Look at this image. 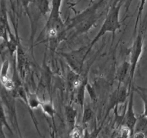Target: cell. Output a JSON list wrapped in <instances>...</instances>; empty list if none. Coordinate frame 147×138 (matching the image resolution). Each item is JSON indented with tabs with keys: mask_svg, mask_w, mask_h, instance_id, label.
Instances as JSON below:
<instances>
[{
	"mask_svg": "<svg viewBox=\"0 0 147 138\" xmlns=\"http://www.w3.org/2000/svg\"><path fill=\"white\" fill-rule=\"evenodd\" d=\"M62 2L63 0H51L50 12L43 30L47 41H50L51 46L55 47L64 40L67 31L66 24L61 17Z\"/></svg>",
	"mask_w": 147,
	"mask_h": 138,
	"instance_id": "6da1fadb",
	"label": "cell"
},
{
	"mask_svg": "<svg viewBox=\"0 0 147 138\" xmlns=\"http://www.w3.org/2000/svg\"><path fill=\"white\" fill-rule=\"evenodd\" d=\"M122 4H123V0H116L111 6L100 30L88 45V48L86 52V57L90 53V50L93 48L94 45L106 32H111L113 34V40H114L116 31L121 27V22L119 19V15H120V10Z\"/></svg>",
	"mask_w": 147,
	"mask_h": 138,
	"instance_id": "7a4b0ae2",
	"label": "cell"
},
{
	"mask_svg": "<svg viewBox=\"0 0 147 138\" xmlns=\"http://www.w3.org/2000/svg\"><path fill=\"white\" fill-rule=\"evenodd\" d=\"M145 29L141 27L139 29V32L136 37V40L134 42L131 47L130 49V73H129V89L132 87L131 84L133 82L135 70H136V66L140 59L141 55L143 52V43H144V33Z\"/></svg>",
	"mask_w": 147,
	"mask_h": 138,
	"instance_id": "3957f363",
	"label": "cell"
},
{
	"mask_svg": "<svg viewBox=\"0 0 147 138\" xmlns=\"http://www.w3.org/2000/svg\"><path fill=\"white\" fill-rule=\"evenodd\" d=\"M134 87L132 86L130 89L129 93V99L128 102L127 109L125 111V116H123V122L124 125L130 129L132 133V136L134 134L135 126L137 122L138 118L134 111Z\"/></svg>",
	"mask_w": 147,
	"mask_h": 138,
	"instance_id": "277c9868",
	"label": "cell"
},
{
	"mask_svg": "<svg viewBox=\"0 0 147 138\" xmlns=\"http://www.w3.org/2000/svg\"><path fill=\"white\" fill-rule=\"evenodd\" d=\"M0 24L2 25L8 32L10 40H15L18 36H14L11 31L9 23L8 21V14L6 6V0H0Z\"/></svg>",
	"mask_w": 147,
	"mask_h": 138,
	"instance_id": "5b68a950",
	"label": "cell"
},
{
	"mask_svg": "<svg viewBox=\"0 0 147 138\" xmlns=\"http://www.w3.org/2000/svg\"><path fill=\"white\" fill-rule=\"evenodd\" d=\"M32 4L37 7L39 12L44 17L49 14L51 8V1L50 0H32Z\"/></svg>",
	"mask_w": 147,
	"mask_h": 138,
	"instance_id": "8992f818",
	"label": "cell"
},
{
	"mask_svg": "<svg viewBox=\"0 0 147 138\" xmlns=\"http://www.w3.org/2000/svg\"><path fill=\"white\" fill-rule=\"evenodd\" d=\"M130 68L131 66L129 61H124L121 65L119 68L118 69L117 77L118 80H119V86H120L121 83L122 82L124 81L126 76H127L128 74L129 75V73H130Z\"/></svg>",
	"mask_w": 147,
	"mask_h": 138,
	"instance_id": "52a82bcc",
	"label": "cell"
},
{
	"mask_svg": "<svg viewBox=\"0 0 147 138\" xmlns=\"http://www.w3.org/2000/svg\"><path fill=\"white\" fill-rule=\"evenodd\" d=\"M65 116L70 129H73L75 126V123H76L77 111L71 106H65Z\"/></svg>",
	"mask_w": 147,
	"mask_h": 138,
	"instance_id": "ba28073f",
	"label": "cell"
},
{
	"mask_svg": "<svg viewBox=\"0 0 147 138\" xmlns=\"http://www.w3.org/2000/svg\"><path fill=\"white\" fill-rule=\"evenodd\" d=\"M27 103L29 107L31 109H37L41 104V101L39 99L37 95L35 93H30V91L27 92Z\"/></svg>",
	"mask_w": 147,
	"mask_h": 138,
	"instance_id": "9c48e42d",
	"label": "cell"
},
{
	"mask_svg": "<svg viewBox=\"0 0 147 138\" xmlns=\"http://www.w3.org/2000/svg\"><path fill=\"white\" fill-rule=\"evenodd\" d=\"M84 80L82 81L81 83H79L78 85V91L77 93V96H76V99L79 104L81 106V109H84V100H85V91H86V82Z\"/></svg>",
	"mask_w": 147,
	"mask_h": 138,
	"instance_id": "30bf717a",
	"label": "cell"
},
{
	"mask_svg": "<svg viewBox=\"0 0 147 138\" xmlns=\"http://www.w3.org/2000/svg\"><path fill=\"white\" fill-rule=\"evenodd\" d=\"M40 107L42 109L43 112L49 116H53L55 114V109L53 107V103L51 101L45 102L41 101Z\"/></svg>",
	"mask_w": 147,
	"mask_h": 138,
	"instance_id": "8fae6325",
	"label": "cell"
},
{
	"mask_svg": "<svg viewBox=\"0 0 147 138\" xmlns=\"http://www.w3.org/2000/svg\"><path fill=\"white\" fill-rule=\"evenodd\" d=\"M9 68V60H4L0 70V81L8 78Z\"/></svg>",
	"mask_w": 147,
	"mask_h": 138,
	"instance_id": "7c38bea8",
	"label": "cell"
},
{
	"mask_svg": "<svg viewBox=\"0 0 147 138\" xmlns=\"http://www.w3.org/2000/svg\"><path fill=\"white\" fill-rule=\"evenodd\" d=\"M132 137V133L130 129L126 125H123L121 127L117 136L115 138H131Z\"/></svg>",
	"mask_w": 147,
	"mask_h": 138,
	"instance_id": "4fadbf2b",
	"label": "cell"
},
{
	"mask_svg": "<svg viewBox=\"0 0 147 138\" xmlns=\"http://www.w3.org/2000/svg\"><path fill=\"white\" fill-rule=\"evenodd\" d=\"M93 116V112L89 107H86L83 109V124H86L88 122H90Z\"/></svg>",
	"mask_w": 147,
	"mask_h": 138,
	"instance_id": "5bb4252c",
	"label": "cell"
},
{
	"mask_svg": "<svg viewBox=\"0 0 147 138\" xmlns=\"http://www.w3.org/2000/svg\"><path fill=\"white\" fill-rule=\"evenodd\" d=\"M146 0H140V2H139V7H138V14L137 17H136V23H135V28H134V32H136V27H137V24L139 23V19H141V17H142V12H143L144 8V5L146 4Z\"/></svg>",
	"mask_w": 147,
	"mask_h": 138,
	"instance_id": "9a60e30c",
	"label": "cell"
},
{
	"mask_svg": "<svg viewBox=\"0 0 147 138\" xmlns=\"http://www.w3.org/2000/svg\"><path fill=\"white\" fill-rule=\"evenodd\" d=\"M81 129L77 126H75L71 132L72 138H80L81 137Z\"/></svg>",
	"mask_w": 147,
	"mask_h": 138,
	"instance_id": "2e32d148",
	"label": "cell"
},
{
	"mask_svg": "<svg viewBox=\"0 0 147 138\" xmlns=\"http://www.w3.org/2000/svg\"><path fill=\"white\" fill-rule=\"evenodd\" d=\"M9 1L10 4H11V9H12V12H14H14H15V10H14V3H13V1L12 0H9Z\"/></svg>",
	"mask_w": 147,
	"mask_h": 138,
	"instance_id": "e0dca14e",
	"label": "cell"
},
{
	"mask_svg": "<svg viewBox=\"0 0 147 138\" xmlns=\"http://www.w3.org/2000/svg\"><path fill=\"white\" fill-rule=\"evenodd\" d=\"M74 1H75V0H67V4H73V2Z\"/></svg>",
	"mask_w": 147,
	"mask_h": 138,
	"instance_id": "ac0fdd59",
	"label": "cell"
},
{
	"mask_svg": "<svg viewBox=\"0 0 147 138\" xmlns=\"http://www.w3.org/2000/svg\"><path fill=\"white\" fill-rule=\"evenodd\" d=\"M95 1V0H90V2H93V1Z\"/></svg>",
	"mask_w": 147,
	"mask_h": 138,
	"instance_id": "d6986e66",
	"label": "cell"
}]
</instances>
